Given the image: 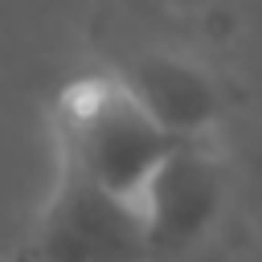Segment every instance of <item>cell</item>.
<instances>
[{
  "instance_id": "obj_5",
  "label": "cell",
  "mask_w": 262,
  "mask_h": 262,
  "mask_svg": "<svg viewBox=\"0 0 262 262\" xmlns=\"http://www.w3.org/2000/svg\"><path fill=\"white\" fill-rule=\"evenodd\" d=\"M12 262H20V258H12Z\"/></svg>"
},
{
  "instance_id": "obj_3",
  "label": "cell",
  "mask_w": 262,
  "mask_h": 262,
  "mask_svg": "<svg viewBox=\"0 0 262 262\" xmlns=\"http://www.w3.org/2000/svg\"><path fill=\"white\" fill-rule=\"evenodd\" d=\"M225 196H229L225 168L221 156L209 147V139L176 143L135 196L147 258L176 262L196 242H205V233L217 225L225 209Z\"/></svg>"
},
{
  "instance_id": "obj_4",
  "label": "cell",
  "mask_w": 262,
  "mask_h": 262,
  "mask_svg": "<svg viewBox=\"0 0 262 262\" xmlns=\"http://www.w3.org/2000/svg\"><path fill=\"white\" fill-rule=\"evenodd\" d=\"M111 74L172 139H209L225 115V90L217 74L184 49L147 45L123 57Z\"/></svg>"
},
{
  "instance_id": "obj_1",
  "label": "cell",
  "mask_w": 262,
  "mask_h": 262,
  "mask_svg": "<svg viewBox=\"0 0 262 262\" xmlns=\"http://www.w3.org/2000/svg\"><path fill=\"white\" fill-rule=\"evenodd\" d=\"M49 127L61 176L131 205L160 160L184 143L160 131L111 70L70 78L49 106Z\"/></svg>"
},
{
  "instance_id": "obj_2",
  "label": "cell",
  "mask_w": 262,
  "mask_h": 262,
  "mask_svg": "<svg viewBox=\"0 0 262 262\" xmlns=\"http://www.w3.org/2000/svg\"><path fill=\"white\" fill-rule=\"evenodd\" d=\"M20 262H151L131 201L106 196L74 176L53 180L33 217Z\"/></svg>"
}]
</instances>
